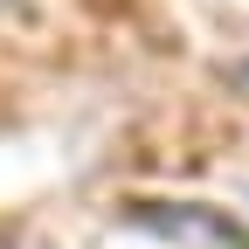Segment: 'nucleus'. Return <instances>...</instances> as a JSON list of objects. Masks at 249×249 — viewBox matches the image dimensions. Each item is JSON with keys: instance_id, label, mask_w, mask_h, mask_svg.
<instances>
[{"instance_id": "2", "label": "nucleus", "mask_w": 249, "mask_h": 249, "mask_svg": "<svg viewBox=\"0 0 249 249\" xmlns=\"http://www.w3.org/2000/svg\"><path fill=\"white\" fill-rule=\"evenodd\" d=\"M235 90H242V97H249V62H242V70H235Z\"/></svg>"}, {"instance_id": "1", "label": "nucleus", "mask_w": 249, "mask_h": 249, "mask_svg": "<svg viewBox=\"0 0 249 249\" xmlns=\"http://www.w3.org/2000/svg\"><path fill=\"white\" fill-rule=\"evenodd\" d=\"M132 222L152 229L173 249H249V229L222 208H194V201H152V208H132Z\"/></svg>"}]
</instances>
